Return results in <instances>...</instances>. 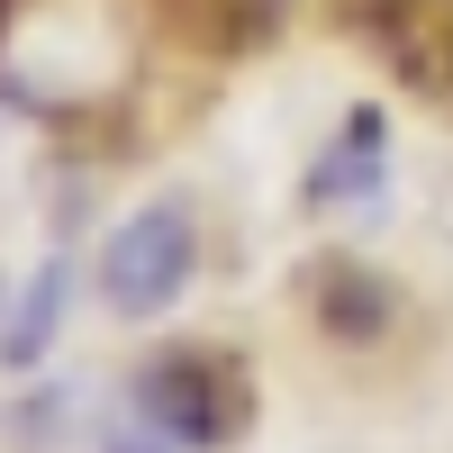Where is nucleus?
<instances>
[{
  "label": "nucleus",
  "instance_id": "obj_1",
  "mask_svg": "<svg viewBox=\"0 0 453 453\" xmlns=\"http://www.w3.org/2000/svg\"><path fill=\"white\" fill-rule=\"evenodd\" d=\"M136 408L181 453H226L245 435V418H254V381H245V363L218 354V345H173V354H155L136 372Z\"/></svg>",
  "mask_w": 453,
  "mask_h": 453
},
{
  "label": "nucleus",
  "instance_id": "obj_2",
  "mask_svg": "<svg viewBox=\"0 0 453 453\" xmlns=\"http://www.w3.org/2000/svg\"><path fill=\"white\" fill-rule=\"evenodd\" d=\"M191 263H200V236H191V209L181 200H155L136 209L119 236L100 245V299L119 318H164L181 290H191Z\"/></svg>",
  "mask_w": 453,
  "mask_h": 453
},
{
  "label": "nucleus",
  "instance_id": "obj_3",
  "mask_svg": "<svg viewBox=\"0 0 453 453\" xmlns=\"http://www.w3.org/2000/svg\"><path fill=\"white\" fill-rule=\"evenodd\" d=\"M345 19L381 46L399 82L426 100H453V0H345Z\"/></svg>",
  "mask_w": 453,
  "mask_h": 453
},
{
  "label": "nucleus",
  "instance_id": "obj_4",
  "mask_svg": "<svg viewBox=\"0 0 453 453\" xmlns=\"http://www.w3.org/2000/svg\"><path fill=\"white\" fill-rule=\"evenodd\" d=\"M309 309H318V326L335 335V345H381L390 335V318H399V290L372 273V263H318L309 273Z\"/></svg>",
  "mask_w": 453,
  "mask_h": 453
},
{
  "label": "nucleus",
  "instance_id": "obj_5",
  "mask_svg": "<svg viewBox=\"0 0 453 453\" xmlns=\"http://www.w3.org/2000/svg\"><path fill=\"white\" fill-rule=\"evenodd\" d=\"M381 173H390V119H381V109H354V119L335 127V145L318 155V173H309V209L372 200V191H381Z\"/></svg>",
  "mask_w": 453,
  "mask_h": 453
},
{
  "label": "nucleus",
  "instance_id": "obj_6",
  "mask_svg": "<svg viewBox=\"0 0 453 453\" xmlns=\"http://www.w3.org/2000/svg\"><path fill=\"white\" fill-rule=\"evenodd\" d=\"M281 10H290V0H164L173 36H191V46H209V55H254V46H273V36H281Z\"/></svg>",
  "mask_w": 453,
  "mask_h": 453
},
{
  "label": "nucleus",
  "instance_id": "obj_7",
  "mask_svg": "<svg viewBox=\"0 0 453 453\" xmlns=\"http://www.w3.org/2000/svg\"><path fill=\"white\" fill-rule=\"evenodd\" d=\"M64 299H73V263H36L27 290H19V309H10V326H0V363H10V372L46 363L55 326H64Z\"/></svg>",
  "mask_w": 453,
  "mask_h": 453
},
{
  "label": "nucleus",
  "instance_id": "obj_8",
  "mask_svg": "<svg viewBox=\"0 0 453 453\" xmlns=\"http://www.w3.org/2000/svg\"><path fill=\"white\" fill-rule=\"evenodd\" d=\"M100 453H181L145 408H127V418H109V435H100Z\"/></svg>",
  "mask_w": 453,
  "mask_h": 453
}]
</instances>
